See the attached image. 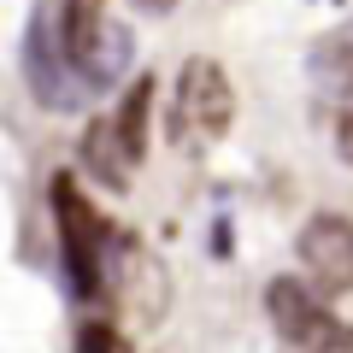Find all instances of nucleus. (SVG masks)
I'll use <instances>...</instances> for the list:
<instances>
[{
	"label": "nucleus",
	"mask_w": 353,
	"mask_h": 353,
	"mask_svg": "<svg viewBox=\"0 0 353 353\" xmlns=\"http://www.w3.org/2000/svg\"><path fill=\"white\" fill-rule=\"evenodd\" d=\"M136 6H141V12H171L176 0H136Z\"/></svg>",
	"instance_id": "nucleus-12"
},
{
	"label": "nucleus",
	"mask_w": 353,
	"mask_h": 353,
	"mask_svg": "<svg viewBox=\"0 0 353 353\" xmlns=\"http://www.w3.org/2000/svg\"><path fill=\"white\" fill-rule=\"evenodd\" d=\"M101 24H106V0H59V48L77 65V77H83V59L101 36Z\"/></svg>",
	"instance_id": "nucleus-6"
},
{
	"label": "nucleus",
	"mask_w": 353,
	"mask_h": 353,
	"mask_svg": "<svg viewBox=\"0 0 353 353\" xmlns=\"http://www.w3.org/2000/svg\"><path fill=\"white\" fill-rule=\"evenodd\" d=\"M24 83H30V94H36L48 112H77V106H83V77L65 59L59 24H53L48 6H36V12H30V30H24Z\"/></svg>",
	"instance_id": "nucleus-3"
},
{
	"label": "nucleus",
	"mask_w": 353,
	"mask_h": 353,
	"mask_svg": "<svg viewBox=\"0 0 353 353\" xmlns=\"http://www.w3.org/2000/svg\"><path fill=\"white\" fill-rule=\"evenodd\" d=\"M265 312H271V330H277L283 347H301V353H318V347H336V312L324 306V294L306 289L301 277H277L265 283Z\"/></svg>",
	"instance_id": "nucleus-4"
},
{
	"label": "nucleus",
	"mask_w": 353,
	"mask_h": 353,
	"mask_svg": "<svg viewBox=\"0 0 353 353\" xmlns=\"http://www.w3.org/2000/svg\"><path fill=\"white\" fill-rule=\"evenodd\" d=\"M330 141H336V159H341V165H353V101H341L336 124H330Z\"/></svg>",
	"instance_id": "nucleus-10"
},
{
	"label": "nucleus",
	"mask_w": 353,
	"mask_h": 353,
	"mask_svg": "<svg viewBox=\"0 0 353 353\" xmlns=\"http://www.w3.org/2000/svg\"><path fill=\"white\" fill-rule=\"evenodd\" d=\"M48 201H53V218H59V259H65V277H71V294L94 301L106 289V248H112L106 241V218L77 189L71 171H59L48 183Z\"/></svg>",
	"instance_id": "nucleus-1"
},
{
	"label": "nucleus",
	"mask_w": 353,
	"mask_h": 353,
	"mask_svg": "<svg viewBox=\"0 0 353 353\" xmlns=\"http://www.w3.org/2000/svg\"><path fill=\"white\" fill-rule=\"evenodd\" d=\"M301 271L318 294H353V218H336V212H318L301 224Z\"/></svg>",
	"instance_id": "nucleus-5"
},
{
	"label": "nucleus",
	"mask_w": 353,
	"mask_h": 353,
	"mask_svg": "<svg viewBox=\"0 0 353 353\" xmlns=\"http://www.w3.org/2000/svg\"><path fill=\"white\" fill-rule=\"evenodd\" d=\"M336 347H353V324H347V330H336Z\"/></svg>",
	"instance_id": "nucleus-13"
},
{
	"label": "nucleus",
	"mask_w": 353,
	"mask_h": 353,
	"mask_svg": "<svg viewBox=\"0 0 353 353\" xmlns=\"http://www.w3.org/2000/svg\"><path fill=\"white\" fill-rule=\"evenodd\" d=\"M236 124V88H230L218 59H189L176 71V94H171V130L176 141L212 148L224 141V130Z\"/></svg>",
	"instance_id": "nucleus-2"
},
{
	"label": "nucleus",
	"mask_w": 353,
	"mask_h": 353,
	"mask_svg": "<svg viewBox=\"0 0 353 353\" xmlns=\"http://www.w3.org/2000/svg\"><path fill=\"white\" fill-rule=\"evenodd\" d=\"M312 77L336 88V101H353V36H336L312 53Z\"/></svg>",
	"instance_id": "nucleus-9"
},
{
	"label": "nucleus",
	"mask_w": 353,
	"mask_h": 353,
	"mask_svg": "<svg viewBox=\"0 0 353 353\" xmlns=\"http://www.w3.org/2000/svg\"><path fill=\"white\" fill-rule=\"evenodd\" d=\"M148 118H153V77H136V83L124 88V106H118V118H112L118 148H124L130 159H141V153H148Z\"/></svg>",
	"instance_id": "nucleus-7"
},
{
	"label": "nucleus",
	"mask_w": 353,
	"mask_h": 353,
	"mask_svg": "<svg viewBox=\"0 0 353 353\" xmlns=\"http://www.w3.org/2000/svg\"><path fill=\"white\" fill-rule=\"evenodd\" d=\"M77 347H83V353H94V347H101V353H118V347H124V336H112L106 324H83V330H77Z\"/></svg>",
	"instance_id": "nucleus-11"
},
{
	"label": "nucleus",
	"mask_w": 353,
	"mask_h": 353,
	"mask_svg": "<svg viewBox=\"0 0 353 353\" xmlns=\"http://www.w3.org/2000/svg\"><path fill=\"white\" fill-rule=\"evenodd\" d=\"M83 159H88V171H101V183H112V189H124L130 183V153L118 148V130L106 124V118H94V124L83 130Z\"/></svg>",
	"instance_id": "nucleus-8"
}]
</instances>
